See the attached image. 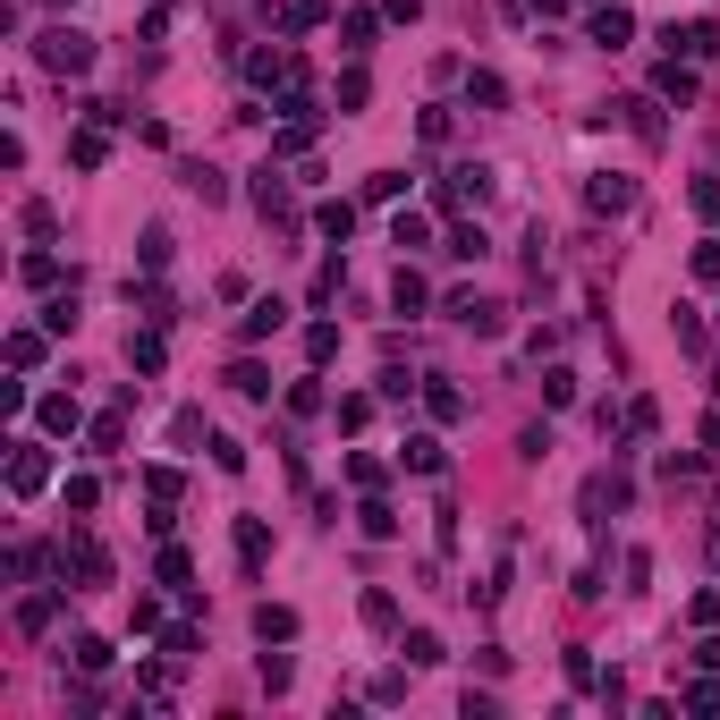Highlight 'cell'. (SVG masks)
<instances>
[{
	"instance_id": "1",
	"label": "cell",
	"mask_w": 720,
	"mask_h": 720,
	"mask_svg": "<svg viewBox=\"0 0 720 720\" xmlns=\"http://www.w3.org/2000/svg\"><path fill=\"white\" fill-rule=\"evenodd\" d=\"M60 577H77V593H102V585H111V551H102L85 525L60 543Z\"/></svg>"
},
{
	"instance_id": "2",
	"label": "cell",
	"mask_w": 720,
	"mask_h": 720,
	"mask_svg": "<svg viewBox=\"0 0 720 720\" xmlns=\"http://www.w3.org/2000/svg\"><path fill=\"white\" fill-rule=\"evenodd\" d=\"M34 60L51 68V77H85V68H94V34H77V26H51L43 43H34Z\"/></svg>"
},
{
	"instance_id": "3",
	"label": "cell",
	"mask_w": 720,
	"mask_h": 720,
	"mask_svg": "<svg viewBox=\"0 0 720 720\" xmlns=\"http://www.w3.org/2000/svg\"><path fill=\"white\" fill-rule=\"evenodd\" d=\"M43 484H51V450H43V441H9V491L34 500Z\"/></svg>"
},
{
	"instance_id": "4",
	"label": "cell",
	"mask_w": 720,
	"mask_h": 720,
	"mask_svg": "<svg viewBox=\"0 0 720 720\" xmlns=\"http://www.w3.org/2000/svg\"><path fill=\"white\" fill-rule=\"evenodd\" d=\"M670 60H720V18H687V26H661Z\"/></svg>"
},
{
	"instance_id": "5",
	"label": "cell",
	"mask_w": 720,
	"mask_h": 720,
	"mask_svg": "<svg viewBox=\"0 0 720 720\" xmlns=\"http://www.w3.org/2000/svg\"><path fill=\"white\" fill-rule=\"evenodd\" d=\"M178 491H187V484H178V466H153V475H144V509H153L144 525H153V534H170V509H178Z\"/></svg>"
},
{
	"instance_id": "6",
	"label": "cell",
	"mask_w": 720,
	"mask_h": 720,
	"mask_svg": "<svg viewBox=\"0 0 720 720\" xmlns=\"http://www.w3.org/2000/svg\"><path fill=\"white\" fill-rule=\"evenodd\" d=\"M450 323L475 330V339H491V330H500V305H491V297H475V289H450Z\"/></svg>"
},
{
	"instance_id": "7",
	"label": "cell",
	"mask_w": 720,
	"mask_h": 720,
	"mask_svg": "<svg viewBox=\"0 0 720 720\" xmlns=\"http://www.w3.org/2000/svg\"><path fill=\"white\" fill-rule=\"evenodd\" d=\"M280 323H289V297H255V305L237 314V339L255 348V339H271V330H280Z\"/></svg>"
},
{
	"instance_id": "8",
	"label": "cell",
	"mask_w": 720,
	"mask_h": 720,
	"mask_svg": "<svg viewBox=\"0 0 720 720\" xmlns=\"http://www.w3.org/2000/svg\"><path fill=\"white\" fill-rule=\"evenodd\" d=\"M34 416H43V432H51V441H68V432L85 425V407H77V391H51V398H34Z\"/></svg>"
},
{
	"instance_id": "9",
	"label": "cell",
	"mask_w": 720,
	"mask_h": 720,
	"mask_svg": "<svg viewBox=\"0 0 720 720\" xmlns=\"http://www.w3.org/2000/svg\"><path fill=\"white\" fill-rule=\"evenodd\" d=\"M60 602H68V585H43V593H26V602H18V636H43V627L60 619Z\"/></svg>"
},
{
	"instance_id": "10",
	"label": "cell",
	"mask_w": 720,
	"mask_h": 720,
	"mask_svg": "<svg viewBox=\"0 0 720 720\" xmlns=\"http://www.w3.org/2000/svg\"><path fill=\"white\" fill-rule=\"evenodd\" d=\"M68 162H77V170H102V162H111V128H102V119H85V128L68 136Z\"/></svg>"
},
{
	"instance_id": "11",
	"label": "cell",
	"mask_w": 720,
	"mask_h": 720,
	"mask_svg": "<svg viewBox=\"0 0 720 720\" xmlns=\"http://www.w3.org/2000/svg\"><path fill=\"white\" fill-rule=\"evenodd\" d=\"M246 77H255V85H280V94H297V77H305V68H297L289 51H255V60H246Z\"/></svg>"
},
{
	"instance_id": "12",
	"label": "cell",
	"mask_w": 720,
	"mask_h": 720,
	"mask_svg": "<svg viewBox=\"0 0 720 720\" xmlns=\"http://www.w3.org/2000/svg\"><path fill=\"white\" fill-rule=\"evenodd\" d=\"M627 34H636V18H627L619 0H611V9H593V26H585V43H602V51H619Z\"/></svg>"
},
{
	"instance_id": "13",
	"label": "cell",
	"mask_w": 720,
	"mask_h": 720,
	"mask_svg": "<svg viewBox=\"0 0 720 720\" xmlns=\"http://www.w3.org/2000/svg\"><path fill=\"white\" fill-rule=\"evenodd\" d=\"M585 204H593V212H627V204H636V178H619V170H602V178L585 187Z\"/></svg>"
},
{
	"instance_id": "14",
	"label": "cell",
	"mask_w": 720,
	"mask_h": 720,
	"mask_svg": "<svg viewBox=\"0 0 720 720\" xmlns=\"http://www.w3.org/2000/svg\"><path fill=\"white\" fill-rule=\"evenodd\" d=\"M255 212H263V221H297V204H289V187L271 178V162L255 170Z\"/></svg>"
},
{
	"instance_id": "15",
	"label": "cell",
	"mask_w": 720,
	"mask_h": 720,
	"mask_svg": "<svg viewBox=\"0 0 720 720\" xmlns=\"http://www.w3.org/2000/svg\"><path fill=\"white\" fill-rule=\"evenodd\" d=\"M162 357H170V348H162V323L128 330V364H136V373H162Z\"/></svg>"
},
{
	"instance_id": "16",
	"label": "cell",
	"mask_w": 720,
	"mask_h": 720,
	"mask_svg": "<svg viewBox=\"0 0 720 720\" xmlns=\"http://www.w3.org/2000/svg\"><path fill=\"white\" fill-rule=\"evenodd\" d=\"M398 466H407V475H441V466H450V450H441L432 432H416V441L398 450Z\"/></svg>"
},
{
	"instance_id": "17",
	"label": "cell",
	"mask_w": 720,
	"mask_h": 720,
	"mask_svg": "<svg viewBox=\"0 0 720 720\" xmlns=\"http://www.w3.org/2000/svg\"><path fill=\"white\" fill-rule=\"evenodd\" d=\"M237 559H246V577L271 559V525H263V518H237Z\"/></svg>"
},
{
	"instance_id": "18",
	"label": "cell",
	"mask_w": 720,
	"mask_h": 720,
	"mask_svg": "<svg viewBox=\"0 0 720 720\" xmlns=\"http://www.w3.org/2000/svg\"><path fill=\"white\" fill-rule=\"evenodd\" d=\"M314 230H323L330 246H348V237H357V204H314Z\"/></svg>"
},
{
	"instance_id": "19",
	"label": "cell",
	"mask_w": 720,
	"mask_h": 720,
	"mask_svg": "<svg viewBox=\"0 0 720 720\" xmlns=\"http://www.w3.org/2000/svg\"><path fill=\"white\" fill-rule=\"evenodd\" d=\"M425 271H416V263H398V280H391V305H398V314H425Z\"/></svg>"
},
{
	"instance_id": "20",
	"label": "cell",
	"mask_w": 720,
	"mask_h": 720,
	"mask_svg": "<svg viewBox=\"0 0 720 720\" xmlns=\"http://www.w3.org/2000/svg\"><path fill=\"white\" fill-rule=\"evenodd\" d=\"M466 102H475V111H500V102H509L500 68H466Z\"/></svg>"
},
{
	"instance_id": "21",
	"label": "cell",
	"mask_w": 720,
	"mask_h": 720,
	"mask_svg": "<svg viewBox=\"0 0 720 720\" xmlns=\"http://www.w3.org/2000/svg\"><path fill=\"white\" fill-rule=\"evenodd\" d=\"M391 246H398V255H425V246H432V221H425V212H398V221H391Z\"/></svg>"
},
{
	"instance_id": "22",
	"label": "cell",
	"mask_w": 720,
	"mask_h": 720,
	"mask_svg": "<svg viewBox=\"0 0 720 720\" xmlns=\"http://www.w3.org/2000/svg\"><path fill=\"white\" fill-rule=\"evenodd\" d=\"M255 636H263V644H289V636H297V611H289V602H263V611H255Z\"/></svg>"
},
{
	"instance_id": "23",
	"label": "cell",
	"mask_w": 720,
	"mask_h": 720,
	"mask_svg": "<svg viewBox=\"0 0 720 720\" xmlns=\"http://www.w3.org/2000/svg\"><path fill=\"white\" fill-rule=\"evenodd\" d=\"M314 26H330V0H289L280 9V34H314Z\"/></svg>"
},
{
	"instance_id": "24",
	"label": "cell",
	"mask_w": 720,
	"mask_h": 720,
	"mask_svg": "<svg viewBox=\"0 0 720 720\" xmlns=\"http://www.w3.org/2000/svg\"><path fill=\"white\" fill-rule=\"evenodd\" d=\"M653 94H661V102H695V68H687V60H661Z\"/></svg>"
},
{
	"instance_id": "25",
	"label": "cell",
	"mask_w": 720,
	"mask_h": 720,
	"mask_svg": "<svg viewBox=\"0 0 720 720\" xmlns=\"http://www.w3.org/2000/svg\"><path fill=\"white\" fill-rule=\"evenodd\" d=\"M85 441H94V458L128 450V416H119V407H111V416H94V432H85Z\"/></svg>"
},
{
	"instance_id": "26",
	"label": "cell",
	"mask_w": 720,
	"mask_h": 720,
	"mask_svg": "<svg viewBox=\"0 0 720 720\" xmlns=\"http://www.w3.org/2000/svg\"><path fill=\"white\" fill-rule=\"evenodd\" d=\"M357 525H364V534H373V543H391V534H398V509H391V500H373V491H364Z\"/></svg>"
},
{
	"instance_id": "27",
	"label": "cell",
	"mask_w": 720,
	"mask_h": 720,
	"mask_svg": "<svg viewBox=\"0 0 720 720\" xmlns=\"http://www.w3.org/2000/svg\"><path fill=\"white\" fill-rule=\"evenodd\" d=\"M339 51H348V60H364V51H373V18H364V9H348V18H339Z\"/></svg>"
},
{
	"instance_id": "28",
	"label": "cell",
	"mask_w": 720,
	"mask_h": 720,
	"mask_svg": "<svg viewBox=\"0 0 720 720\" xmlns=\"http://www.w3.org/2000/svg\"><path fill=\"white\" fill-rule=\"evenodd\" d=\"M153 568H162V585H178V593H196V559L178 551V543H162V559H153Z\"/></svg>"
},
{
	"instance_id": "29",
	"label": "cell",
	"mask_w": 720,
	"mask_h": 720,
	"mask_svg": "<svg viewBox=\"0 0 720 720\" xmlns=\"http://www.w3.org/2000/svg\"><path fill=\"white\" fill-rule=\"evenodd\" d=\"M619 119L644 136V144H661V136H670V128H661V102H619Z\"/></svg>"
},
{
	"instance_id": "30",
	"label": "cell",
	"mask_w": 720,
	"mask_h": 720,
	"mask_svg": "<svg viewBox=\"0 0 720 720\" xmlns=\"http://www.w3.org/2000/svg\"><path fill=\"white\" fill-rule=\"evenodd\" d=\"M230 391H237V398H271V373H263L255 357H237V364H230Z\"/></svg>"
},
{
	"instance_id": "31",
	"label": "cell",
	"mask_w": 720,
	"mask_h": 720,
	"mask_svg": "<svg viewBox=\"0 0 720 720\" xmlns=\"http://www.w3.org/2000/svg\"><path fill=\"white\" fill-rule=\"evenodd\" d=\"M60 500H68V518H94V509H102V484H94V475H68Z\"/></svg>"
},
{
	"instance_id": "32",
	"label": "cell",
	"mask_w": 720,
	"mask_h": 720,
	"mask_svg": "<svg viewBox=\"0 0 720 720\" xmlns=\"http://www.w3.org/2000/svg\"><path fill=\"white\" fill-rule=\"evenodd\" d=\"M178 178H187V187H196L204 204H221V196H230V178H221V170H212V162H187V170H178Z\"/></svg>"
},
{
	"instance_id": "33",
	"label": "cell",
	"mask_w": 720,
	"mask_h": 720,
	"mask_svg": "<svg viewBox=\"0 0 720 720\" xmlns=\"http://www.w3.org/2000/svg\"><path fill=\"white\" fill-rule=\"evenodd\" d=\"M68 661H77L85 678H102V670H111V644H102V636H77V644H68Z\"/></svg>"
},
{
	"instance_id": "34",
	"label": "cell",
	"mask_w": 720,
	"mask_h": 720,
	"mask_svg": "<svg viewBox=\"0 0 720 720\" xmlns=\"http://www.w3.org/2000/svg\"><path fill=\"white\" fill-rule=\"evenodd\" d=\"M425 407L441 416V425H458V416H466V391H450V382H425Z\"/></svg>"
},
{
	"instance_id": "35",
	"label": "cell",
	"mask_w": 720,
	"mask_h": 720,
	"mask_svg": "<svg viewBox=\"0 0 720 720\" xmlns=\"http://www.w3.org/2000/svg\"><path fill=\"white\" fill-rule=\"evenodd\" d=\"M289 416H323V373H305V382H289Z\"/></svg>"
},
{
	"instance_id": "36",
	"label": "cell",
	"mask_w": 720,
	"mask_h": 720,
	"mask_svg": "<svg viewBox=\"0 0 720 720\" xmlns=\"http://www.w3.org/2000/svg\"><path fill=\"white\" fill-rule=\"evenodd\" d=\"M43 330H51V339H68V330H77V289H68V297H51V305H43Z\"/></svg>"
},
{
	"instance_id": "37",
	"label": "cell",
	"mask_w": 720,
	"mask_h": 720,
	"mask_svg": "<svg viewBox=\"0 0 720 720\" xmlns=\"http://www.w3.org/2000/svg\"><path fill=\"white\" fill-rule=\"evenodd\" d=\"M398 653L416 661V670H432V661H450V653H441V636H432V627H416V636H407V644H398Z\"/></svg>"
},
{
	"instance_id": "38",
	"label": "cell",
	"mask_w": 720,
	"mask_h": 720,
	"mask_svg": "<svg viewBox=\"0 0 720 720\" xmlns=\"http://www.w3.org/2000/svg\"><path fill=\"white\" fill-rule=\"evenodd\" d=\"M441 255H458V263H484V255H491V237H484V230H450V246H441Z\"/></svg>"
},
{
	"instance_id": "39",
	"label": "cell",
	"mask_w": 720,
	"mask_h": 720,
	"mask_svg": "<svg viewBox=\"0 0 720 720\" xmlns=\"http://www.w3.org/2000/svg\"><path fill=\"white\" fill-rule=\"evenodd\" d=\"M364 196H373V204H398V196H407V170H373V178H364Z\"/></svg>"
},
{
	"instance_id": "40",
	"label": "cell",
	"mask_w": 720,
	"mask_h": 720,
	"mask_svg": "<svg viewBox=\"0 0 720 720\" xmlns=\"http://www.w3.org/2000/svg\"><path fill=\"white\" fill-rule=\"evenodd\" d=\"M26 237H34V246H51V237H60V212H51V204H26Z\"/></svg>"
},
{
	"instance_id": "41",
	"label": "cell",
	"mask_w": 720,
	"mask_h": 720,
	"mask_svg": "<svg viewBox=\"0 0 720 720\" xmlns=\"http://www.w3.org/2000/svg\"><path fill=\"white\" fill-rule=\"evenodd\" d=\"M51 280H60V255H51V246H34V255H26V289H51Z\"/></svg>"
},
{
	"instance_id": "42",
	"label": "cell",
	"mask_w": 720,
	"mask_h": 720,
	"mask_svg": "<svg viewBox=\"0 0 720 720\" xmlns=\"http://www.w3.org/2000/svg\"><path fill=\"white\" fill-rule=\"evenodd\" d=\"M9 364H18V373L43 364V330H9Z\"/></svg>"
},
{
	"instance_id": "43",
	"label": "cell",
	"mask_w": 720,
	"mask_h": 720,
	"mask_svg": "<svg viewBox=\"0 0 720 720\" xmlns=\"http://www.w3.org/2000/svg\"><path fill=\"white\" fill-rule=\"evenodd\" d=\"M339 289H348V263L330 255V263H323V271H314V305H330V297H339Z\"/></svg>"
},
{
	"instance_id": "44",
	"label": "cell",
	"mask_w": 720,
	"mask_h": 720,
	"mask_svg": "<svg viewBox=\"0 0 720 720\" xmlns=\"http://www.w3.org/2000/svg\"><path fill=\"white\" fill-rule=\"evenodd\" d=\"M305 357H314V364L339 357V323H314V330H305Z\"/></svg>"
},
{
	"instance_id": "45",
	"label": "cell",
	"mask_w": 720,
	"mask_h": 720,
	"mask_svg": "<svg viewBox=\"0 0 720 720\" xmlns=\"http://www.w3.org/2000/svg\"><path fill=\"white\" fill-rule=\"evenodd\" d=\"M364 425H373V398L348 391V398H339V432H364Z\"/></svg>"
},
{
	"instance_id": "46",
	"label": "cell",
	"mask_w": 720,
	"mask_h": 720,
	"mask_svg": "<svg viewBox=\"0 0 720 720\" xmlns=\"http://www.w3.org/2000/svg\"><path fill=\"white\" fill-rule=\"evenodd\" d=\"M128 627H136V636H162V602H153V593H136V611H128Z\"/></svg>"
},
{
	"instance_id": "47",
	"label": "cell",
	"mask_w": 720,
	"mask_h": 720,
	"mask_svg": "<svg viewBox=\"0 0 720 720\" xmlns=\"http://www.w3.org/2000/svg\"><path fill=\"white\" fill-rule=\"evenodd\" d=\"M364 94H373V77H364V68H348V77H339V111H364Z\"/></svg>"
},
{
	"instance_id": "48",
	"label": "cell",
	"mask_w": 720,
	"mask_h": 720,
	"mask_svg": "<svg viewBox=\"0 0 720 720\" xmlns=\"http://www.w3.org/2000/svg\"><path fill=\"white\" fill-rule=\"evenodd\" d=\"M364 627H398V602H391V593H382V585L364 593Z\"/></svg>"
},
{
	"instance_id": "49",
	"label": "cell",
	"mask_w": 720,
	"mask_h": 720,
	"mask_svg": "<svg viewBox=\"0 0 720 720\" xmlns=\"http://www.w3.org/2000/svg\"><path fill=\"white\" fill-rule=\"evenodd\" d=\"M543 398H551V407H568V398H577V373H568V364H551V373H543Z\"/></svg>"
},
{
	"instance_id": "50",
	"label": "cell",
	"mask_w": 720,
	"mask_h": 720,
	"mask_svg": "<svg viewBox=\"0 0 720 720\" xmlns=\"http://www.w3.org/2000/svg\"><path fill=\"white\" fill-rule=\"evenodd\" d=\"M348 484H357V491H382V458H364V450H357V458H348Z\"/></svg>"
},
{
	"instance_id": "51",
	"label": "cell",
	"mask_w": 720,
	"mask_h": 720,
	"mask_svg": "<svg viewBox=\"0 0 720 720\" xmlns=\"http://www.w3.org/2000/svg\"><path fill=\"white\" fill-rule=\"evenodd\" d=\"M289 678H297V670H289V653H263V687H271V695H289Z\"/></svg>"
},
{
	"instance_id": "52",
	"label": "cell",
	"mask_w": 720,
	"mask_h": 720,
	"mask_svg": "<svg viewBox=\"0 0 720 720\" xmlns=\"http://www.w3.org/2000/svg\"><path fill=\"white\" fill-rule=\"evenodd\" d=\"M196 653V627H162V661H187Z\"/></svg>"
},
{
	"instance_id": "53",
	"label": "cell",
	"mask_w": 720,
	"mask_h": 720,
	"mask_svg": "<svg viewBox=\"0 0 720 720\" xmlns=\"http://www.w3.org/2000/svg\"><path fill=\"white\" fill-rule=\"evenodd\" d=\"M687 196H695V212H704V221H720V178H695Z\"/></svg>"
},
{
	"instance_id": "54",
	"label": "cell",
	"mask_w": 720,
	"mask_h": 720,
	"mask_svg": "<svg viewBox=\"0 0 720 720\" xmlns=\"http://www.w3.org/2000/svg\"><path fill=\"white\" fill-rule=\"evenodd\" d=\"M136 255H144V271H162V263H170V230H144V246H136Z\"/></svg>"
},
{
	"instance_id": "55",
	"label": "cell",
	"mask_w": 720,
	"mask_h": 720,
	"mask_svg": "<svg viewBox=\"0 0 720 720\" xmlns=\"http://www.w3.org/2000/svg\"><path fill=\"white\" fill-rule=\"evenodd\" d=\"M687 263H695V280H720V237H704V246H695Z\"/></svg>"
},
{
	"instance_id": "56",
	"label": "cell",
	"mask_w": 720,
	"mask_h": 720,
	"mask_svg": "<svg viewBox=\"0 0 720 720\" xmlns=\"http://www.w3.org/2000/svg\"><path fill=\"white\" fill-rule=\"evenodd\" d=\"M687 712H720V678H695V687H687Z\"/></svg>"
},
{
	"instance_id": "57",
	"label": "cell",
	"mask_w": 720,
	"mask_h": 720,
	"mask_svg": "<svg viewBox=\"0 0 720 720\" xmlns=\"http://www.w3.org/2000/svg\"><path fill=\"white\" fill-rule=\"evenodd\" d=\"M695 627H720V593H695V611H687Z\"/></svg>"
},
{
	"instance_id": "58",
	"label": "cell",
	"mask_w": 720,
	"mask_h": 720,
	"mask_svg": "<svg viewBox=\"0 0 720 720\" xmlns=\"http://www.w3.org/2000/svg\"><path fill=\"white\" fill-rule=\"evenodd\" d=\"M382 9H391L398 26H416V18H425V0H382Z\"/></svg>"
},
{
	"instance_id": "59",
	"label": "cell",
	"mask_w": 720,
	"mask_h": 720,
	"mask_svg": "<svg viewBox=\"0 0 720 720\" xmlns=\"http://www.w3.org/2000/svg\"><path fill=\"white\" fill-rule=\"evenodd\" d=\"M695 670H720V636H704V644H695Z\"/></svg>"
},
{
	"instance_id": "60",
	"label": "cell",
	"mask_w": 720,
	"mask_h": 720,
	"mask_svg": "<svg viewBox=\"0 0 720 720\" xmlns=\"http://www.w3.org/2000/svg\"><path fill=\"white\" fill-rule=\"evenodd\" d=\"M704 450H712V458H720V407H712V416H704Z\"/></svg>"
},
{
	"instance_id": "61",
	"label": "cell",
	"mask_w": 720,
	"mask_h": 720,
	"mask_svg": "<svg viewBox=\"0 0 720 720\" xmlns=\"http://www.w3.org/2000/svg\"><path fill=\"white\" fill-rule=\"evenodd\" d=\"M525 9H534V18H559V9H568V0H525Z\"/></svg>"
},
{
	"instance_id": "62",
	"label": "cell",
	"mask_w": 720,
	"mask_h": 720,
	"mask_svg": "<svg viewBox=\"0 0 720 720\" xmlns=\"http://www.w3.org/2000/svg\"><path fill=\"white\" fill-rule=\"evenodd\" d=\"M712 568H720V534H712Z\"/></svg>"
}]
</instances>
